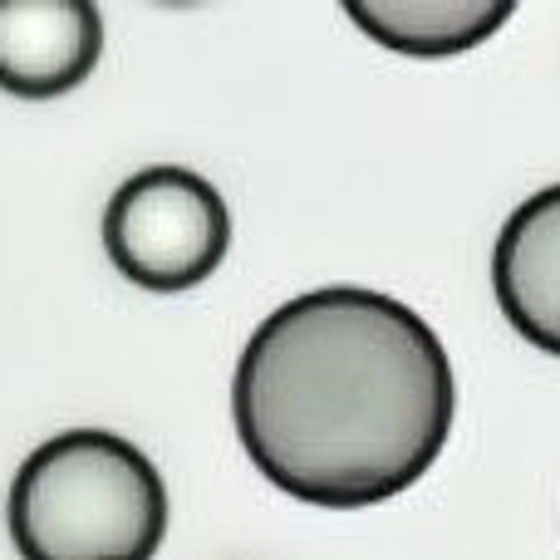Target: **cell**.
Instances as JSON below:
<instances>
[{
    "instance_id": "cell-1",
    "label": "cell",
    "mask_w": 560,
    "mask_h": 560,
    "mask_svg": "<svg viewBox=\"0 0 560 560\" xmlns=\"http://www.w3.org/2000/svg\"><path fill=\"white\" fill-rule=\"evenodd\" d=\"M246 457L295 502L354 512L408 492L457 418L443 339L394 295L325 285L261 319L232 378Z\"/></svg>"
},
{
    "instance_id": "cell-2",
    "label": "cell",
    "mask_w": 560,
    "mask_h": 560,
    "mask_svg": "<svg viewBox=\"0 0 560 560\" xmlns=\"http://www.w3.org/2000/svg\"><path fill=\"white\" fill-rule=\"evenodd\" d=\"M5 516L25 560H153L167 487L128 438L74 428L20 463Z\"/></svg>"
},
{
    "instance_id": "cell-3",
    "label": "cell",
    "mask_w": 560,
    "mask_h": 560,
    "mask_svg": "<svg viewBox=\"0 0 560 560\" xmlns=\"http://www.w3.org/2000/svg\"><path fill=\"white\" fill-rule=\"evenodd\" d=\"M232 246V212L207 177L158 163L133 173L104 212V252L114 271L143 290L202 285Z\"/></svg>"
},
{
    "instance_id": "cell-4",
    "label": "cell",
    "mask_w": 560,
    "mask_h": 560,
    "mask_svg": "<svg viewBox=\"0 0 560 560\" xmlns=\"http://www.w3.org/2000/svg\"><path fill=\"white\" fill-rule=\"evenodd\" d=\"M104 55L94 0H0V89L55 98L79 89Z\"/></svg>"
},
{
    "instance_id": "cell-5",
    "label": "cell",
    "mask_w": 560,
    "mask_h": 560,
    "mask_svg": "<svg viewBox=\"0 0 560 560\" xmlns=\"http://www.w3.org/2000/svg\"><path fill=\"white\" fill-rule=\"evenodd\" d=\"M497 305L541 354H560V183L506 217L492 252Z\"/></svg>"
},
{
    "instance_id": "cell-6",
    "label": "cell",
    "mask_w": 560,
    "mask_h": 560,
    "mask_svg": "<svg viewBox=\"0 0 560 560\" xmlns=\"http://www.w3.org/2000/svg\"><path fill=\"white\" fill-rule=\"evenodd\" d=\"M512 10V0H345V15L374 45L413 59H447L487 45Z\"/></svg>"
}]
</instances>
